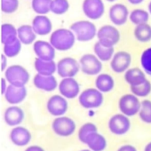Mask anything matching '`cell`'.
Segmentation results:
<instances>
[{"label": "cell", "instance_id": "33", "mask_svg": "<svg viewBox=\"0 0 151 151\" xmlns=\"http://www.w3.org/2000/svg\"><path fill=\"white\" fill-rule=\"evenodd\" d=\"M69 8V4L67 0H52L51 12L55 14H63Z\"/></svg>", "mask_w": 151, "mask_h": 151}, {"label": "cell", "instance_id": "37", "mask_svg": "<svg viewBox=\"0 0 151 151\" xmlns=\"http://www.w3.org/2000/svg\"><path fill=\"white\" fill-rule=\"evenodd\" d=\"M140 63L144 71L151 76V47L146 49L140 57Z\"/></svg>", "mask_w": 151, "mask_h": 151}, {"label": "cell", "instance_id": "18", "mask_svg": "<svg viewBox=\"0 0 151 151\" xmlns=\"http://www.w3.org/2000/svg\"><path fill=\"white\" fill-rule=\"evenodd\" d=\"M10 139L14 145L18 147H23L30 142L31 133L27 128L22 126H17L11 131Z\"/></svg>", "mask_w": 151, "mask_h": 151}, {"label": "cell", "instance_id": "10", "mask_svg": "<svg viewBox=\"0 0 151 151\" xmlns=\"http://www.w3.org/2000/svg\"><path fill=\"white\" fill-rule=\"evenodd\" d=\"M131 127V122L128 116L124 114H116L109 121V128L110 132L116 135H123L128 132Z\"/></svg>", "mask_w": 151, "mask_h": 151}, {"label": "cell", "instance_id": "16", "mask_svg": "<svg viewBox=\"0 0 151 151\" xmlns=\"http://www.w3.org/2000/svg\"><path fill=\"white\" fill-rule=\"evenodd\" d=\"M128 16H130L128 9L123 4H115L109 9L110 21L116 26L124 25L127 22Z\"/></svg>", "mask_w": 151, "mask_h": 151}, {"label": "cell", "instance_id": "13", "mask_svg": "<svg viewBox=\"0 0 151 151\" xmlns=\"http://www.w3.org/2000/svg\"><path fill=\"white\" fill-rule=\"evenodd\" d=\"M33 50L38 59L51 61L55 58V48L51 45L50 42L38 40L34 43Z\"/></svg>", "mask_w": 151, "mask_h": 151}, {"label": "cell", "instance_id": "19", "mask_svg": "<svg viewBox=\"0 0 151 151\" xmlns=\"http://www.w3.org/2000/svg\"><path fill=\"white\" fill-rule=\"evenodd\" d=\"M33 84L39 90L45 92H52L58 86L57 80L53 76H42L40 74H37L34 77Z\"/></svg>", "mask_w": 151, "mask_h": 151}, {"label": "cell", "instance_id": "17", "mask_svg": "<svg viewBox=\"0 0 151 151\" xmlns=\"http://www.w3.org/2000/svg\"><path fill=\"white\" fill-rule=\"evenodd\" d=\"M4 95L8 103L16 105L22 102L25 100L27 96V89L25 88V86L18 87L9 85Z\"/></svg>", "mask_w": 151, "mask_h": 151}, {"label": "cell", "instance_id": "35", "mask_svg": "<svg viewBox=\"0 0 151 151\" xmlns=\"http://www.w3.org/2000/svg\"><path fill=\"white\" fill-rule=\"evenodd\" d=\"M139 118L146 124H151V101L145 100L141 102V108L139 112Z\"/></svg>", "mask_w": 151, "mask_h": 151}, {"label": "cell", "instance_id": "24", "mask_svg": "<svg viewBox=\"0 0 151 151\" xmlns=\"http://www.w3.org/2000/svg\"><path fill=\"white\" fill-rule=\"evenodd\" d=\"M34 65L37 74L42 76H52L57 71V64L54 60L46 61L37 58Z\"/></svg>", "mask_w": 151, "mask_h": 151}, {"label": "cell", "instance_id": "46", "mask_svg": "<svg viewBox=\"0 0 151 151\" xmlns=\"http://www.w3.org/2000/svg\"><path fill=\"white\" fill-rule=\"evenodd\" d=\"M81 151H93V150H91V149H83Z\"/></svg>", "mask_w": 151, "mask_h": 151}, {"label": "cell", "instance_id": "41", "mask_svg": "<svg viewBox=\"0 0 151 151\" xmlns=\"http://www.w3.org/2000/svg\"><path fill=\"white\" fill-rule=\"evenodd\" d=\"M7 86H6V78H1V93L2 94H5L7 89Z\"/></svg>", "mask_w": 151, "mask_h": 151}, {"label": "cell", "instance_id": "15", "mask_svg": "<svg viewBox=\"0 0 151 151\" xmlns=\"http://www.w3.org/2000/svg\"><path fill=\"white\" fill-rule=\"evenodd\" d=\"M47 110L54 116H61L68 110V101L61 95H53L47 101Z\"/></svg>", "mask_w": 151, "mask_h": 151}, {"label": "cell", "instance_id": "2", "mask_svg": "<svg viewBox=\"0 0 151 151\" xmlns=\"http://www.w3.org/2000/svg\"><path fill=\"white\" fill-rule=\"evenodd\" d=\"M70 30L75 34L76 38L80 42L91 41L97 35L95 25L89 21H79L70 26Z\"/></svg>", "mask_w": 151, "mask_h": 151}, {"label": "cell", "instance_id": "20", "mask_svg": "<svg viewBox=\"0 0 151 151\" xmlns=\"http://www.w3.org/2000/svg\"><path fill=\"white\" fill-rule=\"evenodd\" d=\"M32 28L37 35L45 36L50 34L52 29V22L45 15H37L32 22Z\"/></svg>", "mask_w": 151, "mask_h": 151}, {"label": "cell", "instance_id": "12", "mask_svg": "<svg viewBox=\"0 0 151 151\" xmlns=\"http://www.w3.org/2000/svg\"><path fill=\"white\" fill-rule=\"evenodd\" d=\"M59 91L64 98L74 99L78 96L80 86L77 80L73 78H63L59 84Z\"/></svg>", "mask_w": 151, "mask_h": 151}, {"label": "cell", "instance_id": "45", "mask_svg": "<svg viewBox=\"0 0 151 151\" xmlns=\"http://www.w3.org/2000/svg\"><path fill=\"white\" fill-rule=\"evenodd\" d=\"M147 8H148V11H149V14H151V2L148 4V6H147Z\"/></svg>", "mask_w": 151, "mask_h": 151}, {"label": "cell", "instance_id": "30", "mask_svg": "<svg viewBox=\"0 0 151 151\" xmlns=\"http://www.w3.org/2000/svg\"><path fill=\"white\" fill-rule=\"evenodd\" d=\"M130 21L136 26L146 24L149 19V14L147 11L142 9H135L130 14Z\"/></svg>", "mask_w": 151, "mask_h": 151}, {"label": "cell", "instance_id": "1", "mask_svg": "<svg viewBox=\"0 0 151 151\" xmlns=\"http://www.w3.org/2000/svg\"><path fill=\"white\" fill-rule=\"evenodd\" d=\"M76 36L68 29H59L53 31L50 37V43L58 51H68L75 44Z\"/></svg>", "mask_w": 151, "mask_h": 151}, {"label": "cell", "instance_id": "6", "mask_svg": "<svg viewBox=\"0 0 151 151\" xmlns=\"http://www.w3.org/2000/svg\"><path fill=\"white\" fill-rule=\"evenodd\" d=\"M99 42L106 47H114L120 39V33L116 28L111 25L101 27L97 33Z\"/></svg>", "mask_w": 151, "mask_h": 151}, {"label": "cell", "instance_id": "36", "mask_svg": "<svg viewBox=\"0 0 151 151\" xmlns=\"http://www.w3.org/2000/svg\"><path fill=\"white\" fill-rule=\"evenodd\" d=\"M97 127L93 123H86L84 125L81 126V128L78 131V139L81 142L85 143L86 138L88 135H90L93 132H97Z\"/></svg>", "mask_w": 151, "mask_h": 151}, {"label": "cell", "instance_id": "42", "mask_svg": "<svg viewBox=\"0 0 151 151\" xmlns=\"http://www.w3.org/2000/svg\"><path fill=\"white\" fill-rule=\"evenodd\" d=\"M25 151H45V149L39 146H30Z\"/></svg>", "mask_w": 151, "mask_h": 151}, {"label": "cell", "instance_id": "11", "mask_svg": "<svg viewBox=\"0 0 151 151\" xmlns=\"http://www.w3.org/2000/svg\"><path fill=\"white\" fill-rule=\"evenodd\" d=\"M83 12L91 20H98L104 14V4L101 0H86L83 2Z\"/></svg>", "mask_w": 151, "mask_h": 151}, {"label": "cell", "instance_id": "5", "mask_svg": "<svg viewBox=\"0 0 151 151\" xmlns=\"http://www.w3.org/2000/svg\"><path fill=\"white\" fill-rule=\"evenodd\" d=\"M80 64L74 58L66 57L57 63V73L63 78H74L79 72Z\"/></svg>", "mask_w": 151, "mask_h": 151}, {"label": "cell", "instance_id": "14", "mask_svg": "<svg viewBox=\"0 0 151 151\" xmlns=\"http://www.w3.org/2000/svg\"><path fill=\"white\" fill-rule=\"evenodd\" d=\"M131 62H132L131 54L127 52L122 51L114 54L110 62V67L114 72L123 73L128 70V68L130 67Z\"/></svg>", "mask_w": 151, "mask_h": 151}, {"label": "cell", "instance_id": "4", "mask_svg": "<svg viewBox=\"0 0 151 151\" xmlns=\"http://www.w3.org/2000/svg\"><path fill=\"white\" fill-rule=\"evenodd\" d=\"M103 102L102 93L95 88H88L79 95V103L85 109H96Z\"/></svg>", "mask_w": 151, "mask_h": 151}, {"label": "cell", "instance_id": "7", "mask_svg": "<svg viewBox=\"0 0 151 151\" xmlns=\"http://www.w3.org/2000/svg\"><path fill=\"white\" fill-rule=\"evenodd\" d=\"M118 107L122 114L126 116H132L139 112L141 102L133 94H125L119 100Z\"/></svg>", "mask_w": 151, "mask_h": 151}, {"label": "cell", "instance_id": "38", "mask_svg": "<svg viewBox=\"0 0 151 151\" xmlns=\"http://www.w3.org/2000/svg\"><path fill=\"white\" fill-rule=\"evenodd\" d=\"M19 7L18 0H1V9L3 13L13 14Z\"/></svg>", "mask_w": 151, "mask_h": 151}, {"label": "cell", "instance_id": "31", "mask_svg": "<svg viewBox=\"0 0 151 151\" xmlns=\"http://www.w3.org/2000/svg\"><path fill=\"white\" fill-rule=\"evenodd\" d=\"M52 0H33L32 8L39 15H44L51 12Z\"/></svg>", "mask_w": 151, "mask_h": 151}, {"label": "cell", "instance_id": "23", "mask_svg": "<svg viewBox=\"0 0 151 151\" xmlns=\"http://www.w3.org/2000/svg\"><path fill=\"white\" fill-rule=\"evenodd\" d=\"M85 144L93 151H103L107 147V140L103 135L97 132H93L86 138Z\"/></svg>", "mask_w": 151, "mask_h": 151}, {"label": "cell", "instance_id": "26", "mask_svg": "<svg viewBox=\"0 0 151 151\" xmlns=\"http://www.w3.org/2000/svg\"><path fill=\"white\" fill-rule=\"evenodd\" d=\"M17 32H18V38L23 45H30L37 38V34L35 33L32 26L29 25L20 26L17 29Z\"/></svg>", "mask_w": 151, "mask_h": 151}, {"label": "cell", "instance_id": "40", "mask_svg": "<svg viewBox=\"0 0 151 151\" xmlns=\"http://www.w3.org/2000/svg\"><path fill=\"white\" fill-rule=\"evenodd\" d=\"M7 66V57L5 54L1 55V70L6 71Z\"/></svg>", "mask_w": 151, "mask_h": 151}, {"label": "cell", "instance_id": "21", "mask_svg": "<svg viewBox=\"0 0 151 151\" xmlns=\"http://www.w3.org/2000/svg\"><path fill=\"white\" fill-rule=\"evenodd\" d=\"M4 118L9 126H16L22 123L24 119V112L17 106H12L7 108L5 111Z\"/></svg>", "mask_w": 151, "mask_h": 151}, {"label": "cell", "instance_id": "27", "mask_svg": "<svg viewBox=\"0 0 151 151\" xmlns=\"http://www.w3.org/2000/svg\"><path fill=\"white\" fill-rule=\"evenodd\" d=\"M18 38L17 29L10 23H5L1 26V42L4 45L13 43Z\"/></svg>", "mask_w": 151, "mask_h": 151}, {"label": "cell", "instance_id": "9", "mask_svg": "<svg viewBox=\"0 0 151 151\" xmlns=\"http://www.w3.org/2000/svg\"><path fill=\"white\" fill-rule=\"evenodd\" d=\"M53 132L60 137H68L76 131L75 122L68 116L56 117L52 124Z\"/></svg>", "mask_w": 151, "mask_h": 151}, {"label": "cell", "instance_id": "22", "mask_svg": "<svg viewBox=\"0 0 151 151\" xmlns=\"http://www.w3.org/2000/svg\"><path fill=\"white\" fill-rule=\"evenodd\" d=\"M124 79L127 84L131 86H137L142 85L147 79L146 78V76L144 72L139 68H133L128 69L124 74Z\"/></svg>", "mask_w": 151, "mask_h": 151}, {"label": "cell", "instance_id": "32", "mask_svg": "<svg viewBox=\"0 0 151 151\" xmlns=\"http://www.w3.org/2000/svg\"><path fill=\"white\" fill-rule=\"evenodd\" d=\"M21 50H22V42L19 40V38H17L13 43L4 45V54L9 58L15 57L16 55H18Z\"/></svg>", "mask_w": 151, "mask_h": 151}, {"label": "cell", "instance_id": "39", "mask_svg": "<svg viewBox=\"0 0 151 151\" xmlns=\"http://www.w3.org/2000/svg\"><path fill=\"white\" fill-rule=\"evenodd\" d=\"M117 151H137V149L135 148V147L132 146V145H124L122 147H120Z\"/></svg>", "mask_w": 151, "mask_h": 151}, {"label": "cell", "instance_id": "29", "mask_svg": "<svg viewBox=\"0 0 151 151\" xmlns=\"http://www.w3.org/2000/svg\"><path fill=\"white\" fill-rule=\"evenodd\" d=\"M135 38L142 43H146L151 40V26L147 23L136 26L134 29Z\"/></svg>", "mask_w": 151, "mask_h": 151}, {"label": "cell", "instance_id": "43", "mask_svg": "<svg viewBox=\"0 0 151 151\" xmlns=\"http://www.w3.org/2000/svg\"><path fill=\"white\" fill-rule=\"evenodd\" d=\"M144 151H151V142H149L148 144L146 145Z\"/></svg>", "mask_w": 151, "mask_h": 151}, {"label": "cell", "instance_id": "28", "mask_svg": "<svg viewBox=\"0 0 151 151\" xmlns=\"http://www.w3.org/2000/svg\"><path fill=\"white\" fill-rule=\"evenodd\" d=\"M94 52L101 61H108L114 56V47H106L98 41L94 45Z\"/></svg>", "mask_w": 151, "mask_h": 151}, {"label": "cell", "instance_id": "44", "mask_svg": "<svg viewBox=\"0 0 151 151\" xmlns=\"http://www.w3.org/2000/svg\"><path fill=\"white\" fill-rule=\"evenodd\" d=\"M129 2H130L131 4H132V5H137V4L142 3V0H139V1H134V0H130Z\"/></svg>", "mask_w": 151, "mask_h": 151}, {"label": "cell", "instance_id": "34", "mask_svg": "<svg viewBox=\"0 0 151 151\" xmlns=\"http://www.w3.org/2000/svg\"><path fill=\"white\" fill-rule=\"evenodd\" d=\"M131 91L132 94L137 97H146L151 93V83L147 80L142 85L137 86H131Z\"/></svg>", "mask_w": 151, "mask_h": 151}, {"label": "cell", "instance_id": "3", "mask_svg": "<svg viewBox=\"0 0 151 151\" xmlns=\"http://www.w3.org/2000/svg\"><path fill=\"white\" fill-rule=\"evenodd\" d=\"M5 78L10 85L22 87L29 82V74L23 67L20 65H12L5 71Z\"/></svg>", "mask_w": 151, "mask_h": 151}, {"label": "cell", "instance_id": "8", "mask_svg": "<svg viewBox=\"0 0 151 151\" xmlns=\"http://www.w3.org/2000/svg\"><path fill=\"white\" fill-rule=\"evenodd\" d=\"M79 64L83 73L88 76L98 75L102 69L101 61L96 55L90 53L83 55L79 60Z\"/></svg>", "mask_w": 151, "mask_h": 151}, {"label": "cell", "instance_id": "25", "mask_svg": "<svg viewBox=\"0 0 151 151\" xmlns=\"http://www.w3.org/2000/svg\"><path fill=\"white\" fill-rule=\"evenodd\" d=\"M96 88L101 93H109L113 90L115 81L109 74H100L95 81Z\"/></svg>", "mask_w": 151, "mask_h": 151}]
</instances>
